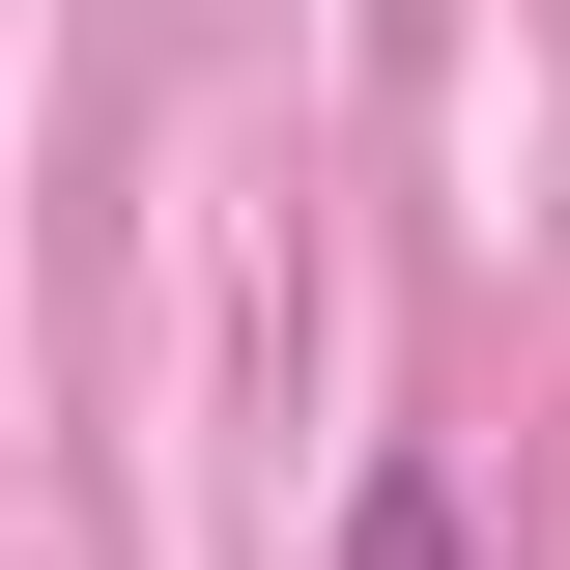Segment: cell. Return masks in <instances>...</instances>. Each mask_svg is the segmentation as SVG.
Segmentation results:
<instances>
[{"mask_svg":"<svg viewBox=\"0 0 570 570\" xmlns=\"http://www.w3.org/2000/svg\"><path fill=\"white\" fill-rule=\"evenodd\" d=\"M343 570H456V485H428V456H371V513H343Z\"/></svg>","mask_w":570,"mask_h":570,"instance_id":"1","label":"cell"}]
</instances>
